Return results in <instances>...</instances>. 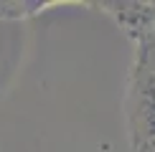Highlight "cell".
<instances>
[{"label": "cell", "instance_id": "6da1fadb", "mask_svg": "<svg viewBox=\"0 0 155 152\" xmlns=\"http://www.w3.org/2000/svg\"><path fill=\"white\" fill-rule=\"evenodd\" d=\"M140 61H143V81L150 84V86H155V33L143 36Z\"/></svg>", "mask_w": 155, "mask_h": 152}]
</instances>
